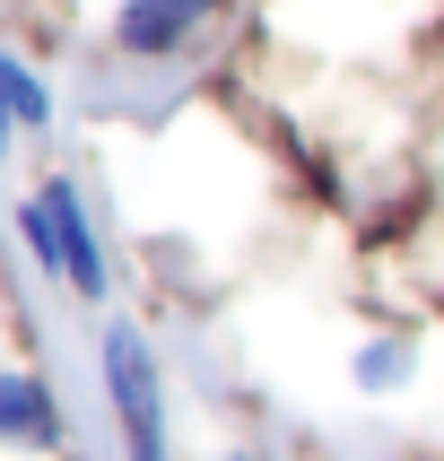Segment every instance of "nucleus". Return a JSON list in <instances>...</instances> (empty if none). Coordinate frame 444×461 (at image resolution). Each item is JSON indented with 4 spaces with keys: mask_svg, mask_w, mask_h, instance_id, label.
<instances>
[{
    "mask_svg": "<svg viewBox=\"0 0 444 461\" xmlns=\"http://www.w3.org/2000/svg\"><path fill=\"white\" fill-rule=\"evenodd\" d=\"M0 96H9V113H18V122H44V113H52V96L18 70V61H0Z\"/></svg>",
    "mask_w": 444,
    "mask_h": 461,
    "instance_id": "39448f33",
    "label": "nucleus"
},
{
    "mask_svg": "<svg viewBox=\"0 0 444 461\" xmlns=\"http://www.w3.org/2000/svg\"><path fill=\"white\" fill-rule=\"evenodd\" d=\"M52 436H61L52 392L26 384V375H0V444H52Z\"/></svg>",
    "mask_w": 444,
    "mask_h": 461,
    "instance_id": "7ed1b4c3",
    "label": "nucleus"
},
{
    "mask_svg": "<svg viewBox=\"0 0 444 461\" xmlns=\"http://www.w3.org/2000/svg\"><path fill=\"white\" fill-rule=\"evenodd\" d=\"M44 218H52V270H61L78 296H104V261H96V235H87V218H78L70 183H44Z\"/></svg>",
    "mask_w": 444,
    "mask_h": 461,
    "instance_id": "f03ea898",
    "label": "nucleus"
},
{
    "mask_svg": "<svg viewBox=\"0 0 444 461\" xmlns=\"http://www.w3.org/2000/svg\"><path fill=\"white\" fill-rule=\"evenodd\" d=\"M104 392H113V418H122L131 461H166V392H157L149 339L131 331V322L104 331Z\"/></svg>",
    "mask_w": 444,
    "mask_h": 461,
    "instance_id": "f257e3e1",
    "label": "nucleus"
},
{
    "mask_svg": "<svg viewBox=\"0 0 444 461\" xmlns=\"http://www.w3.org/2000/svg\"><path fill=\"white\" fill-rule=\"evenodd\" d=\"M9 122H18V113H9V96H0V140H9Z\"/></svg>",
    "mask_w": 444,
    "mask_h": 461,
    "instance_id": "423d86ee",
    "label": "nucleus"
},
{
    "mask_svg": "<svg viewBox=\"0 0 444 461\" xmlns=\"http://www.w3.org/2000/svg\"><path fill=\"white\" fill-rule=\"evenodd\" d=\"M209 0H131L122 9V52H166L183 44V26H201Z\"/></svg>",
    "mask_w": 444,
    "mask_h": 461,
    "instance_id": "20e7f679",
    "label": "nucleus"
},
{
    "mask_svg": "<svg viewBox=\"0 0 444 461\" xmlns=\"http://www.w3.org/2000/svg\"><path fill=\"white\" fill-rule=\"evenodd\" d=\"M218 461H235V453H218Z\"/></svg>",
    "mask_w": 444,
    "mask_h": 461,
    "instance_id": "0eeeda50",
    "label": "nucleus"
}]
</instances>
